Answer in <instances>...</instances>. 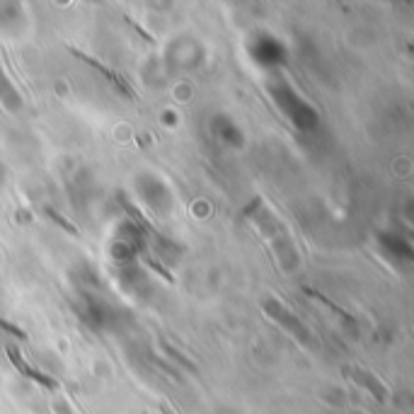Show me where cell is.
Returning a JSON list of instances; mask_svg holds the SVG:
<instances>
[{
  "instance_id": "cell-1",
  "label": "cell",
  "mask_w": 414,
  "mask_h": 414,
  "mask_svg": "<svg viewBox=\"0 0 414 414\" xmlns=\"http://www.w3.org/2000/svg\"><path fill=\"white\" fill-rule=\"evenodd\" d=\"M6 351H8V356H10L12 366H15V369L20 371L22 375H27V378H32V380H34V383L44 385V388H51V390L56 388V380H51L49 375L39 373V371H34V369H32V366H27V364H25V359H22V356H20V351H17V349L12 347V344H8Z\"/></svg>"
},
{
  "instance_id": "cell-2",
  "label": "cell",
  "mask_w": 414,
  "mask_h": 414,
  "mask_svg": "<svg viewBox=\"0 0 414 414\" xmlns=\"http://www.w3.org/2000/svg\"><path fill=\"white\" fill-rule=\"evenodd\" d=\"M303 291H305V293H308V296H313V298H315V301H320V303H325V305H327V308H329V310H332V313H337V315H339V318L349 320V323H351V320H353V318H351V315H349V313H347V310H344V308H339V305H337V303H332V301H329V298H327V296H323V293H320V291H313V288H308V286H305V288H303Z\"/></svg>"
},
{
  "instance_id": "cell-3",
  "label": "cell",
  "mask_w": 414,
  "mask_h": 414,
  "mask_svg": "<svg viewBox=\"0 0 414 414\" xmlns=\"http://www.w3.org/2000/svg\"><path fill=\"white\" fill-rule=\"evenodd\" d=\"M353 378L364 380V383H366V385H369V388H371V393H373L375 397L380 400V402H385V397H388V393H385V390L380 388L378 383H373V378H369V375H364V373H361V371H356V373H353Z\"/></svg>"
},
{
  "instance_id": "cell-4",
  "label": "cell",
  "mask_w": 414,
  "mask_h": 414,
  "mask_svg": "<svg viewBox=\"0 0 414 414\" xmlns=\"http://www.w3.org/2000/svg\"><path fill=\"white\" fill-rule=\"evenodd\" d=\"M44 213H49V216L54 218V221L58 223V226H61V228H66L68 232H73V235H78V228L73 226V223L68 221V218H63V216H61V213H58V211H54V208H49V206H46V208H44Z\"/></svg>"
},
{
  "instance_id": "cell-5",
  "label": "cell",
  "mask_w": 414,
  "mask_h": 414,
  "mask_svg": "<svg viewBox=\"0 0 414 414\" xmlns=\"http://www.w3.org/2000/svg\"><path fill=\"white\" fill-rule=\"evenodd\" d=\"M162 349H167V351H170V353H172V356H175V359H177V361H179V364H184V366H187V369H189V371H197V366H194V364H192V361H189V359H187V356H182V353L177 351V349H175V347H172V344L162 342Z\"/></svg>"
},
{
  "instance_id": "cell-6",
  "label": "cell",
  "mask_w": 414,
  "mask_h": 414,
  "mask_svg": "<svg viewBox=\"0 0 414 414\" xmlns=\"http://www.w3.org/2000/svg\"><path fill=\"white\" fill-rule=\"evenodd\" d=\"M146 264H148V267H151V269H155V272H157V274H162V276H165V281H167V283H175V276H172V274H170V272H167V269H165V267H160V264H157V262H155V259L146 257Z\"/></svg>"
},
{
  "instance_id": "cell-7",
  "label": "cell",
  "mask_w": 414,
  "mask_h": 414,
  "mask_svg": "<svg viewBox=\"0 0 414 414\" xmlns=\"http://www.w3.org/2000/svg\"><path fill=\"white\" fill-rule=\"evenodd\" d=\"M0 329H6V332H10V334H15L17 339H27V334H25V329H20V327H15V325H10V323H6V320L0 318Z\"/></svg>"
}]
</instances>
